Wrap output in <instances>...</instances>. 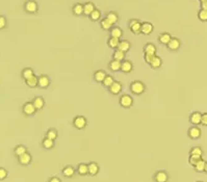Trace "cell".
<instances>
[{
	"label": "cell",
	"mask_w": 207,
	"mask_h": 182,
	"mask_svg": "<svg viewBox=\"0 0 207 182\" xmlns=\"http://www.w3.org/2000/svg\"><path fill=\"white\" fill-rule=\"evenodd\" d=\"M19 161L21 164H23V166H26L32 161V156H30L28 153H24V154H22L21 156H19Z\"/></svg>",
	"instance_id": "20"
},
{
	"label": "cell",
	"mask_w": 207,
	"mask_h": 182,
	"mask_svg": "<svg viewBox=\"0 0 207 182\" xmlns=\"http://www.w3.org/2000/svg\"><path fill=\"white\" fill-rule=\"evenodd\" d=\"M133 69L132 62L129 61H123L121 62V71L124 73H129L131 72Z\"/></svg>",
	"instance_id": "14"
},
{
	"label": "cell",
	"mask_w": 207,
	"mask_h": 182,
	"mask_svg": "<svg viewBox=\"0 0 207 182\" xmlns=\"http://www.w3.org/2000/svg\"><path fill=\"white\" fill-rule=\"evenodd\" d=\"M144 52L145 54H155L156 53V47H155V45L151 44V43H148V44L145 45Z\"/></svg>",
	"instance_id": "17"
},
{
	"label": "cell",
	"mask_w": 207,
	"mask_h": 182,
	"mask_svg": "<svg viewBox=\"0 0 207 182\" xmlns=\"http://www.w3.org/2000/svg\"><path fill=\"white\" fill-rule=\"evenodd\" d=\"M198 182H202V181H198Z\"/></svg>",
	"instance_id": "52"
},
{
	"label": "cell",
	"mask_w": 207,
	"mask_h": 182,
	"mask_svg": "<svg viewBox=\"0 0 207 182\" xmlns=\"http://www.w3.org/2000/svg\"><path fill=\"white\" fill-rule=\"evenodd\" d=\"M95 10H96V7L93 2H87V3L83 4V15L90 16Z\"/></svg>",
	"instance_id": "13"
},
{
	"label": "cell",
	"mask_w": 207,
	"mask_h": 182,
	"mask_svg": "<svg viewBox=\"0 0 207 182\" xmlns=\"http://www.w3.org/2000/svg\"><path fill=\"white\" fill-rule=\"evenodd\" d=\"M49 182H61V180H59L58 178H56V177H53V178L50 179Z\"/></svg>",
	"instance_id": "49"
},
{
	"label": "cell",
	"mask_w": 207,
	"mask_h": 182,
	"mask_svg": "<svg viewBox=\"0 0 207 182\" xmlns=\"http://www.w3.org/2000/svg\"><path fill=\"white\" fill-rule=\"evenodd\" d=\"M204 171H205V172L207 173V163H206V164H205V170H204Z\"/></svg>",
	"instance_id": "50"
},
{
	"label": "cell",
	"mask_w": 207,
	"mask_h": 182,
	"mask_svg": "<svg viewBox=\"0 0 207 182\" xmlns=\"http://www.w3.org/2000/svg\"><path fill=\"white\" fill-rule=\"evenodd\" d=\"M72 12L75 16H81L83 15V4L81 3H76L72 8Z\"/></svg>",
	"instance_id": "21"
},
{
	"label": "cell",
	"mask_w": 207,
	"mask_h": 182,
	"mask_svg": "<svg viewBox=\"0 0 207 182\" xmlns=\"http://www.w3.org/2000/svg\"><path fill=\"white\" fill-rule=\"evenodd\" d=\"M203 154V150L201 149L200 147H194L191 150V155H198V156H202Z\"/></svg>",
	"instance_id": "42"
},
{
	"label": "cell",
	"mask_w": 207,
	"mask_h": 182,
	"mask_svg": "<svg viewBox=\"0 0 207 182\" xmlns=\"http://www.w3.org/2000/svg\"><path fill=\"white\" fill-rule=\"evenodd\" d=\"M201 8L202 10H206L207 11V0L204 2H201Z\"/></svg>",
	"instance_id": "48"
},
{
	"label": "cell",
	"mask_w": 207,
	"mask_h": 182,
	"mask_svg": "<svg viewBox=\"0 0 207 182\" xmlns=\"http://www.w3.org/2000/svg\"><path fill=\"white\" fill-rule=\"evenodd\" d=\"M200 159H202V156H198V155H191L189 156V159H188V161H189V163L192 164V166H196V163H198V161L200 160Z\"/></svg>",
	"instance_id": "41"
},
{
	"label": "cell",
	"mask_w": 207,
	"mask_h": 182,
	"mask_svg": "<svg viewBox=\"0 0 207 182\" xmlns=\"http://www.w3.org/2000/svg\"><path fill=\"white\" fill-rule=\"evenodd\" d=\"M130 47H131V45H130V43L128 41H126V40H123V41H120L119 43V46L117 49L123 51V52H128L130 50Z\"/></svg>",
	"instance_id": "15"
},
{
	"label": "cell",
	"mask_w": 207,
	"mask_h": 182,
	"mask_svg": "<svg viewBox=\"0 0 207 182\" xmlns=\"http://www.w3.org/2000/svg\"><path fill=\"white\" fill-rule=\"evenodd\" d=\"M113 82H115V80H113V77L112 76H109V75H106V77L104 78V80L102 81V83H103L104 87H109L110 85H112Z\"/></svg>",
	"instance_id": "38"
},
{
	"label": "cell",
	"mask_w": 207,
	"mask_h": 182,
	"mask_svg": "<svg viewBox=\"0 0 207 182\" xmlns=\"http://www.w3.org/2000/svg\"><path fill=\"white\" fill-rule=\"evenodd\" d=\"M33 75H35V74H33V70L30 69V68H26V69H24L23 72H22V76H23V78L25 80L28 78H30Z\"/></svg>",
	"instance_id": "36"
},
{
	"label": "cell",
	"mask_w": 207,
	"mask_h": 182,
	"mask_svg": "<svg viewBox=\"0 0 207 182\" xmlns=\"http://www.w3.org/2000/svg\"><path fill=\"white\" fill-rule=\"evenodd\" d=\"M109 89V92L112 94V95H119L121 92H122V89H123V87H122V83L119 81H115L113 83L110 85L108 87Z\"/></svg>",
	"instance_id": "7"
},
{
	"label": "cell",
	"mask_w": 207,
	"mask_h": 182,
	"mask_svg": "<svg viewBox=\"0 0 207 182\" xmlns=\"http://www.w3.org/2000/svg\"><path fill=\"white\" fill-rule=\"evenodd\" d=\"M36 108L35 104H33V102H27V103L24 104L23 112H24L25 115L32 116V115H33V113L36 112Z\"/></svg>",
	"instance_id": "6"
},
{
	"label": "cell",
	"mask_w": 207,
	"mask_h": 182,
	"mask_svg": "<svg viewBox=\"0 0 207 182\" xmlns=\"http://www.w3.org/2000/svg\"><path fill=\"white\" fill-rule=\"evenodd\" d=\"M204 1H206V0H200V2H204Z\"/></svg>",
	"instance_id": "51"
},
{
	"label": "cell",
	"mask_w": 207,
	"mask_h": 182,
	"mask_svg": "<svg viewBox=\"0 0 207 182\" xmlns=\"http://www.w3.org/2000/svg\"><path fill=\"white\" fill-rule=\"evenodd\" d=\"M120 104L124 108H129L133 104V99L130 95H123L120 98Z\"/></svg>",
	"instance_id": "3"
},
{
	"label": "cell",
	"mask_w": 207,
	"mask_h": 182,
	"mask_svg": "<svg viewBox=\"0 0 207 182\" xmlns=\"http://www.w3.org/2000/svg\"><path fill=\"white\" fill-rule=\"evenodd\" d=\"M105 18L108 20V21L112 23V25H115L117 22L119 21V16H118V14L117 13H115V12H110V13H108L106 15V17Z\"/></svg>",
	"instance_id": "22"
},
{
	"label": "cell",
	"mask_w": 207,
	"mask_h": 182,
	"mask_svg": "<svg viewBox=\"0 0 207 182\" xmlns=\"http://www.w3.org/2000/svg\"><path fill=\"white\" fill-rule=\"evenodd\" d=\"M201 120H202V113L199 112H192L191 116H189V122L192 125H199L201 124Z\"/></svg>",
	"instance_id": "10"
},
{
	"label": "cell",
	"mask_w": 207,
	"mask_h": 182,
	"mask_svg": "<svg viewBox=\"0 0 207 182\" xmlns=\"http://www.w3.org/2000/svg\"><path fill=\"white\" fill-rule=\"evenodd\" d=\"M205 164H206V161H204L203 159H200V160L198 161L197 163H196L195 170L197 171L198 173L204 172V170H205Z\"/></svg>",
	"instance_id": "33"
},
{
	"label": "cell",
	"mask_w": 207,
	"mask_h": 182,
	"mask_svg": "<svg viewBox=\"0 0 207 182\" xmlns=\"http://www.w3.org/2000/svg\"><path fill=\"white\" fill-rule=\"evenodd\" d=\"M121 62L122 61H116V59H112V61L109 62L108 67L109 69L113 71V72H117V71L121 70Z\"/></svg>",
	"instance_id": "24"
},
{
	"label": "cell",
	"mask_w": 207,
	"mask_h": 182,
	"mask_svg": "<svg viewBox=\"0 0 207 182\" xmlns=\"http://www.w3.org/2000/svg\"><path fill=\"white\" fill-rule=\"evenodd\" d=\"M153 29H154V26L153 24H151L150 22H144L142 23V30L141 32L145 36H148L150 33H152Z\"/></svg>",
	"instance_id": "8"
},
{
	"label": "cell",
	"mask_w": 207,
	"mask_h": 182,
	"mask_svg": "<svg viewBox=\"0 0 207 182\" xmlns=\"http://www.w3.org/2000/svg\"><path fill=\"white\" fill-rule=\"evenodd\" d=\"M46 138H50V140L54 141L56 138H57V132H56L55 129H49L47 131V134H46Z\"/></svg>",
	"instance_id": "40"
},
{
	"label": "cell",
	"mask_w": 207,
	"mask_h": 182,
	"mask_svg": "<svg viewBox=\"0 0 207 182\" xmlns=\"http://www.w3.org/2000/svg\"><path fill=\"white\" fill-rule=\"evenodd\" d=\"M180 45H181V43H180V41L177 38H172L171 41L169 42V44L167 45V46H168V48L170 50L177 51L180 48Z\"/></svg>",
	"instance_id": "12"
},
{
	"label": "cell",
	"mask_w": 207,
	"mask_h": 182,
	"mask_svg": "<svg viewBox=\"0 0 207 182\" xmlns=\"http://www.w3.org/2000/svg\"><path fill=\"white\" fill-rule=\"evenodd\" d=\"M25 11L27 13L30 14H35L38 12V3L33 0H29L25 3Z\"/></svg>",
	"instance_id": "4"
},
{
	"label": "cell",
	"mask_w": 207,
	"mask_h": 182,
	"mask_svg": "<svg viewBox=\"0 0 207 182\" xmlns=\"http://www.w3.org/2000/svg\"><path fill=\"white\" fill-rule=\"evenodd\" d=\"M53 146H54V141L50 140L48 138H46L43 141V147L45 149H51V148H53Z\"/></svg>",
	"instance_id": "37"
},
{
	"label": "cell",
	"mask_w": 207,
	"mask_h": 182,
	"mask_svg": "<svg viewBox=\"0 0 207 182\" xmlns=\"http://www.w3.org/2000/svg\"><path fill=\"white\" fill-rule=\"evenodd\" d=\"M119 43H120V39L110 36L109 40L107 41V45H108V47L112 48V49H117L119 46Z\"/></svg>",
	"instance_id": "29"
},
{
	"label": "cell",
	"mask_w": 207,
	"mask_h": 182,
	"mask_svg": "<svg viewBox=\"0 0 207 182\" xmlns=\"http://www.w3.org/2000/svg\"><path fill=\"white\" fill-rule=\"evenodd\" d=\"M5 25H6V20H5L4 17L0 16V29L4 28V27H5Z\"/></svg>",
	"instance_id": "46"
},
{
	"label": "cell",
	"mask_w": 207,
	"mask_h": 182,
	"mask_svg": "<svg viewBox=\"0 0 207 182\" xmlns=\"http://www.w3.org/2000/svg\"><path fill=\"white\" fill-rule=\"evenodd\" d=\"M106 77V73L102 70L96 71V73L94 74V78L97 82H102L104 80V78Z\"/></svg>",
	"instance_id": "26"
},
{
	"label": "cell",
	"mask_w": 207,
	"mask_h": 182,
	"mask_svg": "<svg viewBox=\"0 0 207 182\" xmlns=\"http://www.w3.org/2000/svg\"><path fill=\"white\" fill-rule=\"evenodd\" d=\"M168 179H169L168 174L166 172H163V171H159L155 175V181L156 182H167Z\"/></svg>",
	"instance_id": "16"
},
{
	"label": "cell",
	"mask_w": 207,
	"mask_h": 182,
	"mask_svg": "<svg viewBox=\"0 0 207 182\" xmlns=\"http://www.w3.org/2000/svg\"><path fill=\"white\" fill-rule=\"evenodd\" d=\"M171 39H172V36L168 32H163V33H161V35H159V36H158V41H159V43H161V44H163V45H168L169 42L171 41Z\"/></svg>",
	"instance_id": "18"
},
{
	"label": "cell",
	"mask_w": 207,
	"mask_h": 182,
	"mask_svg": "<svg viewBox=\"0 0 207 182\" xmlns=\"http://www.w3.org/2000/svg\"><path fill=\"white\" fill-rule=\"evenodd\" d=\"M50 84V78L46 75H41L38 78V85L42 89H46Z\"/></svg>",
	"instance_id": "9"
},
{
	"label": "cell",
	"mask_w": 207,
	"mask_h": 182,
	"mask_svg": "<svg viewBox=\"0 0 207 182\" xmlns=\"http://www.w3.org/2000/svg\"><path fill=\"white\" fill-rule=\"evenodd\" d=\"M74 126L77 128V129H83L84 127L87 126V119L84 116H76L74 119V122H73Z\"/></svg>",
	"instance_id": "5"
},
{
	"label": "cell",
	"mask_w": 207,
	"mask_h": 182,
	"mask_svg": "<svg viewBox=\"0 0 207 182\" xmlns=\"http://www.w3.org/2000/svg\"><path fill=\"white\" fill-rule=\"evenodd\" d=\"M198 18H199L200 21L202 22H206L207 21V11L206 10H201L199 11V13H198Z\"/></svg>",
	"instance_id": "39"
},
{
	"label": "cell",
	"mask_w": 207,
	"mask_h": 182,
	"mask_svg": "<svg viewBox=\"0 0 207 182\" xmlns=\"http://www.w3.org/2000/svg\"><path fill=\"white\" fill-rule=\"evenodd\" d=\"M129 29L134 35H140L142 30V23L137 19H132L129 21Z\"/></svg>",
	"instance_id": "2"
},
{
	"label": "cell",
	"mask_w": 207,
	"mask_h": 182,
	"mask_svg": "<svg viewBox=\"0 0 207 182\" xmlns=\"http://www.w3.org/2000/svg\"><path fill=\"white\" fill-rule=\"evenodd\" d=\"M7 172L4 169H0V180H3V179L6 178Z\"/></svg>",
	"instance_id": "45"
},
{
	"label": "cell",
	"mask_w": 207,
	"mask_h": 182,
	"mask_svg": "<svg viewBox=\"0 0 207 182\" xmlns=\"http://www.w3.org/2000/svg\"><path fill=\"white\" fill-rule=\"evenodd\" d=\"M130 91L134 95H141L145 92V84L141 81H134L130 84Z\"/></svg>",
	"instance_id": "1"
},
{
	"label": "cell",
	"mask_w": 207,
	"mask_h": 182,
	"mask_svg": "<svg viewBox=\"0 0 207 182\" xmlns=\"http://www.w3.org/2000/svg\"><path fill=\"white\" fill-rule=\"evenodd\" d=\"M122 36H123V30L121 29L120 27H113L110 29V36L112 38H117V39H121Z\"/></svg>",
	"instance_id": "19"
},
{
	"label": "cell",
	"mask_w": 207,
	"mask_h": 182,
	"mask_svg": "<svg viewBox=\"0 0 207 182\" xmlns=\"http://www.w3.org/2000/svg\"><path fill=\"white\" fill-rule=\"evenodd\" d=\"M74 174H75V169L71 166H68L63 170V175L65 176V177L70 178V177H72Z\"/></svg>",
	"instance_id": "27"
},
{
	"label": "cell",
	"mask_w": 207,
	"mask_h": 182,
	"mask_svg": "<svg viewBox=\"0 0 207 182\" xmlns=\"http://www.w3.org/2000/svg\"><path fill=\"white\" fill-rule=\"evenodd\" d=\"M188 136L192 140H197L201 136V130L197 126H192L188 129Z\"/></svg>",
	"instance_id": "11"
},
{
	"label": "cell",
	"mask_w": 207,
	"mask_h": 182,
	"mask_svg": "<svg viewBox=\"0 0 207 182\" xmlns=\"http://www.w3.org/2000/svg\"><path fill=\"white\" fill-rule=\"evenodd\" d=\"M38 78L39 77H36V76H32L30 78H28V79H26V84L28 85V87H36L38 85Z\"/></svg>",
	"instance_id": "34"
},
{
	"label": "cell",
	"mask_w": 207,
	"mask_h": 182,
	"mask_svg": "<svg viewBox=\"0 0 207 182\" xmlns=\"http://www.w3.org/2000/svg\"><path fill=\"white\" fill-rule=\"evenodd\" d=\"M113 59H116V61H125V52H123V51L117 49L113 52Z\"/></svg>",
	"instance_id": "25"
},
{
	"label": "cell",
	"mask_w": 207,
	"mask_h": 182,
	"mask_svg": "<svg viewBox=\"0 0 207 182\" xmlns=\"http://www.w3.org/2000/svg\"><path fill=\"white\" fill-rule=\"evenodd\" d=\"M161 64H163V61H161V58L155 55V57L152 59L151 62H150L149 65L153 68V69H158V68L161 67Z\"/></svg>",
	"instance_id": "30"
},
{
	"label": "cell",
	"mask_w": 207,
	"mask_h": 182,
	"mask_svg": "<svg viewBox=\"0 0 207 182\" xmlns=\"http://www.w3.org/2000/svg\"><path fill=\"white\" fill-rule=\"evenodd\" d=\"M154 57H155V54H145V61H146V62H148V64H150Z\"/></svg>",
	"instance_id": "44"
},
{
	"label": "cell",
	"mask_w": 207,
	"mask_h": 182,
	"mask_svg": "<svg viewBox=\"0 0 207 182\" xmlns=\"http://www.w3.org/2000/svg\"><path fill=\"white\" fill-rule=\"evenodd\" d=\"M77 172L79 175H87L89 174V167H87V164L86 163H80L77 167Z\"/></svg>",
	"instance_id": "31"
},
{
	"label": "cell",
	"mask_w": 207,
	"mask_h": 182,
	"mask_svg": "<svg viewBox=\"0 0 207 182\" xmlns=\"http://www.w3.org/2000/svg\"><path fill=\"white\" fill-rule=\"evenodd\" d=\"M15 153H16V155L21 156L22 154L26 153V148H25L24 146H18L15 149Z\"/></svg>",
	"instance_id": "43"
},
{
	"label": "cell",
	"mask_w": 207,
	"mask_h": 182,
	"mask_svg": "<svg viewBox=\"0 0 207 182\" xmlns=\"http://www.w3.org/2000/svg\"><path fill=\"white\" fill-rule=\"evenodd\" d=\"M89 167V174L92 176H95L98 174L99 172V166L96 163H91L90 164H87Z\"/></svg>",
	"instance_id": "23"
},
{
	"label": "cell",
	"mask_w": 207,
	"mask_h": 182,
	"mask_svg": "<svg viewBox=\"0 0 207 182\" xmlns=\"http://www.w3.org/2000/svg\"><path fill=\"white\" fill-rule=\"evenodd\" d=\"M201 124L204 126H207V112L202 115V120H201Z\"/></svg>",
	"instance_id": "47"
},
{
	"label": "cell",
	"mask_w": 207,
	"mask_h": 182,
	"mask_svg": "<svg viewBox=\"0 0 207 182\" xmlns=\"http://www.w3.org/2000/svg\"><path fill=\"white\" fill-rule=\"evenodd\" d=\"M32 102H33V104H35V106H36V109H41V108H43L44 105H45L44 99H43V98H41V97H36V98H35V100H33Z\"/></svg>",
	"instance_id": "32"
},
{
	"label": "cell",
	"mask_w": 207,
	"mask_h": 182,
	"mask_svg": "<svg viewBox=\"0 0 207 182\" xmlns=\"http://www.w3.org/2000/svg\"><path fill=\"white\" fill-rule=\"evenodd\" d=\"M89 17H90V19L92 20V21H94V22L99 21V20L101 19V12L99 10H95L94 12L91 14Z\"/></svg>",
	"instance_id": "35"
},
{
	"label": "cell",
	"mask_w": 207,
	"mask_h": 182,
	"mask_svg": "<svg viewBox=\"0 0 207 182\" xmlns=\"http://www.w3.org/2000/svg\"><path fill=\"white\" fill-rule=\"evenodd\" d=\"M100 26H101V28L102 29H104V30H110L112 28V26L113 25L110 23V22L107 20L106 18H104V19H101V21H100Z\"/></svg>",
	"instance_id": "28"
}]
</instances>
